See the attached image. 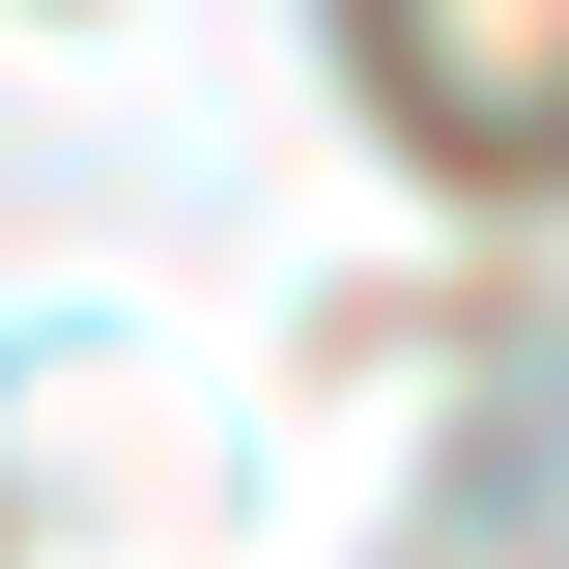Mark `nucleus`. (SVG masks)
Masks as SVG:
<instances>
[{"mask_svg":"<svg viewBox=\"0 0 569 569\" xmlns=\"http://www.w3.org/2000/svg\"><path fill=\"white\" fill-rule=\"evenodd\" d=\"M370 29H399V114L427 142H569V0H370Z\"/></svg>","mask_w":569,"mask_h":569,"instance_id":"1","label":"nucleus"}]
</instances>
